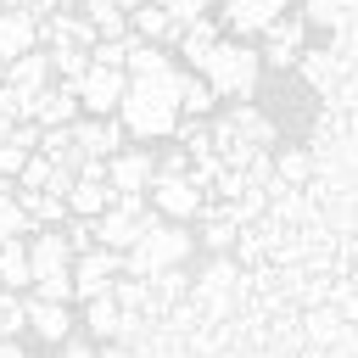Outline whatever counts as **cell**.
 <instances>
[{
	"instance_id": "obj_1",
	"label": "cell",
	"mask_w": 358,
	"mask_h": 358,
	"mask_svg": "<svg viewBox=\"0 0 358 358\" xmlns=\"http://www.w3.org/2000/svg\"><path fill=\"white\" fill-rule=\"evenodd\" d=\"M179 78L185 67H162V73H145V78H129L123 84V101H117V123L129 140H168L179 129Z\"/></svg>"
},
{
	"instance_id": "obj_2",
	"label": "cell",
	"mask_w": 358,
	"mask_h": 358,
	"mask_svg": "<svg viewBox=\"0 0 358 358\" xmlns=\"http://www.w3.org/2000/svg\"><path fill=\"white\" fill-rule=\"evenodd\" d=\"M201 78H207V90L218 95V101H252V90H257V73H263V56L246 45V39H218L213 50H207V62L196 67Z\"/></svg>"
},
{
	"instance_id": "obj_3",
	"label": "cell",
	"mask_w": 358,
	"mask_h": 358,
	"mask_svg": "<svg viewBox=\"0 0 358 358\" xmlns=\"http://www.w3.org/2000/svg\"><path fill=\"white\" fill-rule=\"evenodd\" d=\"M190 246H196V235H190L185 224H173V218H151V224H145V235H140V241L123 252V274L151 280L157 268L185 263V257H190Z\"/></svg>"
},
{
	"instance_id": "obj_4",
	"label": "cell",
	"mask_w": 358,
	"mask_h": 358,
	"mask_svg": "<svg viewBox=\"0 0 358 358\" xmlns=\"http://www.w3.org/2000/svg\"><path fill=\"white\" fill-rule=\"evenodd\" d=\"M157 213H151V201L145 196H134V190H123V196H112V207L95 218V246H112V252H129L140 235H145V224H151Z\"/></svg>"
},
{
	"instance_id": "obj_5",
	"label": "cell",
	"mask_w": 358,
	"mask_h": 358,
	"mask_svg": "<svg viewBox=\"0 0 358 358\" xmlns=\"http://www.w3.org/2000/svg\"><path fill=\"white\" fill-rule=\"evenodd\" d=\"M123 84H129V73L123 67H84L78 73V112L84 117H117V101H123Z\"/></svg>"
},
{
	"instance_id": "obj_6",
	"label": "cell",
	"mask_w": 358,
	"mask_h": 358,
	"mask_svg": "<svg viewBox=\"0 0 358 358\" xmlns=\"http://www.w3.org/2000/svg\"><path fill=\"white\" fill-rule=\"evenodd\" d=\"M145 201H151L157 218H173V224L201 218V190H196L185 173H157V179L145 185Z\"/></svg>"
},
{
	"instance_id": "obj_7",
	"label": "cell",
	"mask_w": 358,
	"mask_h": 358,
	"mask_svg": "<svg viewBox=\"0 0 358 358\" xmlns=\"http://www.w3.org/2000/svg\"><path fill=\"white\" fill-rule=\"evenodd\" d=\"M117 274H123V252H112V246H90V252L73 257V296L90 302V296L112 291Z\"/></svg>"
},
{
	"instance_id": "obj_8",
	"label": "cell",
	"mask_w": 358,
	"mask_h": 358,
	"mask_svg": "<svg viewBox=\"0 0 358 358\" xmlns=\"http://www.w3.org/2000/svg\"><path fill=\"white\" fill-rule=\"evenodd\" d=\"M280 11H291V0H218V28L229 39H246V34H263Z\"/></svg>"
},
{
	"instance_id": "obj_9",
	"label": "cell",
	"mask_w": 358,
	"mask_h": 358,
	"mask_svg": "<svg viewBox=\"0 0 358 358\" xmlns=\"http://www.w3.org/2000/svg\"><path fill=\"white\" fill-rule=\"evenodd\" d=\"M302 39H308V22L291 17V11H280V17L263 28V50H257V56H263L268 67H296V56L308 50Z\"/></svg>"
},
{
	"instance_id": "obj_10",
	"label": "cell",
	"mask_w": 358,
	"mask_h": 358,
	"mask_svg": "<svg viewBox=\"0 0 358 358\" xmlns=\"http://www.w3.org/2000/svg\"><path fill=\"white\" fill-rule=\"evenodd\" d=\"M157 179V157L145 151V145H123V151H112L106 157V185L123 196V190H134V196H145V185Z\"/></svg>"
},
{
	"instance_id": "obj_11",
	"label": "cell",
	"mask_w": 358,
	"mask_h": 358,
	"mask_svg": "<svg viewBox=\"0 0 358 358\" xmlns=\"http://www.w3.org/2000/svg\"><path fill=\"white\" fill-rule=\"evenodd\" d=\"M67 129H73V145H78L84 157H112V151L129 145V134H123L117 117H84V112H78Z\"/></svg>"
},
{
	"instance_id": "obj_12",
	"label": "cell",
	"mask_w": 358,
	"mask_h": 358,
	"mask_svg": "<svg viewBox=\"0 0 358 358\" xmlns=\"http://www.w3.org/2000/svg\"><path fill=\"white\" fill-rule=\"evenodd\" d=\"M73 268V246H67V235L62 229H34V241H28V274L34 280H50V274H67ZM28 280V285H34Z\"/></svg>"
},
{
	"instance_id": "obj_13",
	"label": "cell",
	"mask_w": 358,
	"mask_h": 358,
	"mask_svg": "<svg viewBox=\"0 0 358 358\" xmlns=\"http://www.w3.org/2000/svg\"><path fill=\"white\" fill-rule=\"evenodd\" d=\"M73 117H78V90L62 84V78H50V84L34 95V123H39V129H62V123H73Z\"/></svg>"
},
{
	"instance_id": "obj_14",
	"label": "cell",
	"mask_w": 358,
	"mask_h": 358,
	"mask_svg": "<svg viewBox=\"0 0 358 358\" xmlns=\"http://www.w3.org/2000/svg\"><path fill=\"white\" fill-rule=\"evenodd\" d=\"M22 308H28V330H34L39 341L62 347V341L73 336V313H67V302H50V296H28Z\"/></svg>"
},
{
	"instance_id": "obj_15",
	"label": "cell",
	"mask_w": 358,
	"mask_h": 358,
	"mask_svg": "<svg viewBox=\"0 0 358 358\" xmlns=\"http://www.w3.org/2000/svg\"><path fill=\"white\" fill-rule=\"evenodd\" d=\"M28 50H39V22H34V11H0V67L17 62V56H28Z\"/></svg>"
},
{
	"instance_id": "obj_16",
	"label": "cell",
	"mask_w": 358,
	"mask_h": 358,
	"mask_svg": "<svg viewBox=\"0 0 358 358\" xmlns=\"http://www.w3.org/2000/svg\"><path fill=\"white\" fill-rule=\"evenodd\" d=\"M229 291H235V263L218 252V257H213V268L196 280V302L218 319V313H229Z\"/></svg>"
},
{
	"instance_id": "obj_17",
	"label": "cell",
	"mask_w": 358,
	"mask_h": 358,
	"mask_svg": "<svg viewBox=\"0 0 358 358\" xmlns=\"http://www.w3.org/2000/svg\"><path fill=\"white\" fill-rule=\"evenodd\" d=\"M129 34H134V39H151V45H173V39H179V22L162 11V0H140V6L129 11Z\"/></svg>"
},
{
	"instance_id": "obj_18",
	"label": "cell",
	"mask_w": 358,
	"mask_h": 358,
	"mask_svg": "<svg viewBox=\"0 0 358 358\" xmlns=\"http://www.w3.org/2000/svg\"><path fill=\"white\" fill-rule=\"evenodd\" d=\"M50 78H56V73H50V50H28V56L6 62V73H0V84H11V90H22V95H39Z\"/></svg>"
},
{
	"instance_id": "obj_19",
	"label": "cell",
	"mask_w": 358,
	"mask_h": 358,
	"mask_svg": "<svg viewBox=\"0 0 358 358\" xmlns=\"http://www.w3.org/2000/svg\"><path fill=\"white\" fill-rule=\"evenodd\" d=\"M218 39H224L218 17H196V22H185V28H179V39H173V45L185 50V67H201V62H207V50H213Z\"/></svg>"
},
{
	"instance_id": "obj_20",
	"label": "cell",
	"mask_w": 358,
	"mask_h": 358,
	"mask_svg": "<svg viewBox=\"0 0 358 358\" xmlns=\"http://www.w3.org/2000/svg\"><path fill=\"white\" fill-rule=\"evenodd\" d=\"M17 201H22V213H28V224L34 229H62L73 213H67V201L62 196H50V190H22L17 185Z\"/></svg>"
},
{
	"instance_id": "obj_21",
	"label": "cell",
	"mask_w": 358,
	"mask_h": 358,
	"mask_svg": "<svg viewBox=\"0 0 358 358\" xmlns=\"http://www.w3.org/2000/svg\"><path fill=\"white\" fill-rule=\"evenodd\" d=\"M112 185L106 179H73V190H67V213L73 218H101L106 207H112Z\"/></svg>"
},
{
	"instance_id": "obj_22",
	"label": "cell",
	"mask_w": 358,
	"mask_h": 358,
	"mask_svg": "<svg viewBox=\"0 0 358 358\" xmlns=\"http://www.w3.org/2000/svg\"><path fill=\"white\" fill-rule=\"evenodd\" d=\"M229 129H235L246 145H257V151H268V145H274V123H268L252 101H235V106H229Z\"/></svg>"
},
{
	"instance_id": "obj_23",
	"label": "cell",
	"mask_w": 358,
	"mask_h": 358,
	"mask_svg": "<svg viewBox=\"0 0 358 358\" xmlns=\"http://www.w3.org/2000/svg\"><path fill=\"white\" fill-rule=\"evenodd\" d=\"M117 324H123V308L112 302V291H101V296L84 302V330H90V341H117Z\"/></svg>"
},
{
	"instance_id": "obj_24",
	"label": "cell",
	"mask_w": 358,
	"mask_h": 358,
	"mask_svg": "<svg viewBox=\"0 0 358 358\" xmlns=\"http://www.w3.org/2000/svg\"><path fill=\"white\" fill-rule=\"evenodd\" d=\"M28 235H17V241H6L0 246V285L6 291H28Z\"/></svg>"
},
{
	"instance_id": "obj_25",
	"label": "cell",
	"mask_w": 358,
	"mask_h": 358,
	"mask_svg": "<svg viewBox=\"0 0 358 358\" xmlns=\"http://www.w3.org/2000/svg\"><path fill=\"white\" fill-rule=\"evenodd\" d=\"M358 11V0H302V22L308 28H347V17Z\"/></svg>"
},
{
	"instance_id": "obj_26",
	"label": "cell",
	"mask_w": 358,
	"mask_h": 358,
	"mask_svg": "<svg viewBox=\"0 0 358 358\" xmlns=\"http://www.w3.org/2000/svg\"><path fill=\"white\" fill-rule=\"evenodd\" d=\"M213 101H218V95L207 90V78L185 67V78H179V117H207V112H213Z\"/></svg>"
},
{
	"instance_id": "obj_27",
	"label": "cell",
	"mask_w": 358,
	"mask_h": 358,
	"mask_svg": "<svg viewBox=\"0 0 358 358\" xmlns=\"http://www.w3.org/2000/svg\"><path fill=\"white\" fill-rule=\"evenodd\" d=\"M112 302H117L123 313H151V280L117 274V280H112Z\"/></svg>"
},
{
	"instance_id": "obj_28",
	"label": "cell",
	"mask_w": 358,
	"mask_h": 358,
	"mask_svg": "<svg viewBox=\"0 0 358 358\" xmlns=\"http://www.w3.org/2000/svg\"><path fill=\"white\" fill-rule=\"evenodd\" d=\"M17 235H34V224H28L22 201H17V190L6 185V190H0V246H6V241H17Z\"/></svg>"
},
{
	"instance_id": "obj_29",
	"label": "cell",
	"mask_w": 358,
	"mask_h": 358,
	"mask_svg": "<svg viewBox=\"0 0 358 358\" xmlns=\"http://www.w3.org/2000/svg\"><path fill=\"white\" fill-rule=\"evenodd\" d=\"M90 67V50L84 45H50V73L62 84H78V73Z\"/></svg>"
},
{
	"instance_id": "obj_30",
	"label": "cell",
	"mask_w": 358,
	"mask_h": 358,
	"mask_svg": "<svg viewBox=\"0 0 358 358\" xmlns=\"http://www.w3.org/2000/svg\"><path fill=\"white\" fill-rule=\"evenodd\" d=\"M296 67H302V78H308L313 90H330V78H336V56H330V50H302Z\"/></svg>"
},
{
	"instance_id": "obj_31",
	"label": "cell",
	"mask_w": 358,
	"mask_h": 358,
	"mask_svg": "<svg viewBox=\"0 0 358 358\" xmlns=\"http://www.w3.org/2000/svg\"><path fill=\"white\" fill-rule=\"evenodd\" d=\"M274 179H280V185H291V190H296V185H308V179H313V151H285V157L274 162Z\"/></svg>"
},
{
	"instance_id": "obj_32",
	"label": "cell",
	"mask_w": 358,
	"mask_h": 358,
	"mask_svg": "<svg viewBox=\"0 0 358 358\" xmlns=\"http://www.w3.org/2000/svg\"><path fill=\"white\" fill-rule=\"evenodd\" d=\"M22 162H28V151H22L17 140H0V185H17Z\"/></svg>"
},
{
	"instance_id": "obj_33",
	"label": "cell",
	"mask_w": 358,
	"mask_h": 358,
	"mask_svg": "<svg viewBox=\"0 0 358 358\" xmlns=\"http://www.w3.org/2000/svg\"><path fill=\"white\" fill-rule=\"evenodd\" d=\"M213 6H218V0H162V11H168L179 28H185V22H196V17H207Z\"/></svg>"
},
{
	"instance_id": "obj_34",
	"label": "cell",
	"mask_w": 358,
	"mask_h": 358,
	"mask_svg": "<svg viewBox=\"0 0 358 358\" xmlns=\"http://www.w3.org/2000/svg\"><path fill=\"white\" fill-rule=\"evenodd\" d=\"M308 336H313V341H336V336H341V319H336L330 308H313V313H308Z\"/></svg>"
},
{
	"instance_id": "obj_35",
	"label": "cell",
	"mask_w": 358,
	"mask_h": 358,
	"mask_svg": "<svg viewBox=\"0 0 358 358\" xmlns=\"http://www.w3.org/2000/svg\"><path fill=\"white\" fill-rule=\"evenodd\" d=\"M62 235H67V246H73V257H78V252H90V246H95V218H73Z\"/></svg>"
},
{
	"instance_id": "obj_36",
	"label": "cell",
	"mask_w": 358,
	"mask_h": 358,
	"mask_svg": "<svg viewBox=\"0 0 358 358\" xmlns=\"http://www.w3.org/2000/svg\"><path fill=\"white\" fill-rule=\"evenodd\" d=\"M62 358H95V341L90 336H67L62 341Z\"/></svg>"
},
{
	"instance_id": "obj_37",
	"label": "cell",
	"mask_w": 358,
	"mask_h": 358,
	"mask_svg": "<svg viewBox=\"0 0 358 358\" xmlns=\"http://www.w3.org/2000/svg\"><path fill=\"white\" fill-rule=\"evenodd\" d=\"M0 358H28V352H22V341H17V336H0Z\"/></svg>"
},
{
	"instance_id": "obj_38",
	"label": "cell",
	"mask_w": 358,
	"mask_h": 358,
	"mask_svg": "<svg viewBox=\"0 0 358 358\" xmlns=\"http://www.w3.org/2000/svg\"><path fill=\"white\" fill-rule=\"evenodd\" d=\"M95 358H134V352H129L123 341H106V352H95Z\"/></svg>"
},
{
	"instance_id": "obj_39",
	"label": "cell",
	"mask_w": 358,
	"mask_h": 358,
	"mask_svg": "<svg viewBox=\"0 0 358 358\" xmlns=\"http://www.w3.org/2000/svg\"><path fill=\"white\" fill-rule=\"evenodd\" d=\"M34 0H0V11H28Z\"/></svg>"
},
{
	"instance_id": "obj_40",
	"label": "cell",
	"mask_w": 358,
	"mask_h": 358,
	"mask_svg": "<svg viewBox=\"0 0 358 358\" xmlns=\"http://www.w3.org/2000/svg\"><path fill=\"white\" fill-rule=\"evenodd\" d=\"M6 134H11V117H6V112H0V140H6Z\"/></svg>"
},
{
	"instance_id": "obj_41",
	"label": "cell",
	"mask_w": 358,
	"mask_h": 358,
	"mask_svg": "<svg viewBox=\"0 0 358 358\" xmlns=\"http://www.w3.org/2000/svg\"><path fill=\"white\" fill-rule=\"evenodd\" d=\"M0 190H6V185H0Z\"/></svg>"
}]
</instances>
